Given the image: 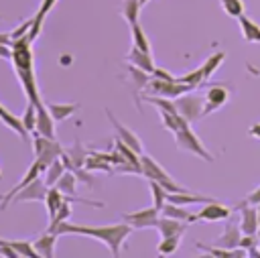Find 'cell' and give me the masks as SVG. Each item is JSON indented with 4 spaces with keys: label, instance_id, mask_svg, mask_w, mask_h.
Segmentation results:
<instances>
[{
    "label": "cell",
    "instance_id": "obj_44",
    "mask_svg": "<svg viewBox=\"0 0 260 258\" xmlns=\"http://www.w3.org/2000/svg\"><path fill=\"white\" fill-rule=\"evenodd\" d=\"M4 110H6V108H4V106H2V104H0V114H2V112H4Z\"/></svg>",
    "mask_w": 260,
    "mask_h": 258
},
{
    "label": "cell",
    "instance_id": "obj_47",
    "mask_svg": "<svg viewBox=\"0 0 260 258\" xmlns=\"http://www.w3.org/2000/svg\"><path fill=\"white\" fill-rule=\"evenodd\" d=\"M0 179H2V173H0Z\"/></svg>",
    "mask_w": 260,
    "mask_h": 258
},
{
    "label": "cell",
    "instance_id": "obj_7",
    "mask_svg": "<svg viewBox=\"0 0 260 258\" xmlns=\"http://www.w3.org/2000/svg\"><path fill=\"white\" fill-rule=\"evenodd\" d=\"M158 217H160V209H156L154 205L146 207V209H140V211H134V213H122V221L130 223L134 230L156 228Z\"/></svg>",
    "mask_w": 260,
    "mask_h": 258
},
{
    "label": "cell",
    "instance_id": "obj_19",
    "mask_svg": "<svg viewBox=\"0 0 260 258\" xmlns=\"http://www.w3.org/2000/svg\"><path fill=\"white\" fill-rule=\"evenodd\" d=\"M55 2H57V0H43V2H41V8H39V10H37V14L32 16V26H30V28H28V33H26L30 41H35V39H37V35L41 33L43 20H45V16L51 12V8L55 6Z\"/></svg>",
    "mask_w": 260,
    "mask_h": 258
},
{
    "label": "cell",
    "instance_id": "obj_15",
    "mask_svg": "<svg viewBox=\"0 0 260 258\" xmlns=\"http://www.w3.org/2000/svg\"><path fill=\"white\" fill-rule=\"evenodd\" d=\"M35 132H39L43 136H49V138H55V118L51 116L45 102L41 106H37V128H35Z\"/></svg>",
    "mask_w": 260,
    "mask_h": 258
},
{
    "label": "cell",
    "instance_id": "obj_12",
    "mask_svg": "<svg viewBox=\"0 0 260 258\" xmlns=\"http://www.w3.org/2000/svg\"><path fill=\"white\" fill-rule=\"evenodd\" d=\"M230 98V91L225 89V85H211L205 93V106H203V116L219 110Z\"/></svg>",
    "mask_w": 260,
    "mask_h": 258
},
{
    "label": "cell",
    "instance_id": "obj_46",
    "mask_svg": "<svg viewBox=\"0 0 260 258\" xmlns=\"http://www.w3.org/2000/svg\"><path fill=\"white\" fill-rule=\"evenodd\" d=\"M258 238H260V232H258Z\"/></svg>",
    "mask_w": 260,
    "mask_h": 258
},
{
    "label": "cell",
    "instance_id": "obj_24",
    "mask_svg": "<svg viewBox=\"0 0 260 258\" xmlns=\"http://www.w3.org/2000/svg\"><path fill=\"white\" fill-rule=\"evenodd\" d=\"M65 171H67V167H65V163L61 160V156L55 158V160L45 169V183H47L49 187L57 185V181L61 179V175H63Z\"/></svg>",
    "mask_w": 260,
    "mask_h": 258
},
{
    "label": "cell",
    "instance_id": "obj_28",
    "mask_svg": "<svg viewBox=\"0 0 260 258\" xmlns=\"http://www.w3.org/2000/svg\"><path fill=\"white\" fill-rule=\"evenodd\" d=\"M179 244H181V236H165V238H160V242L156 246V252L160 256H171V254H175Z\"/></svg>",
    "mask_w": 260,
    "mask_h": 258
},
{
    "label": "cell",
    "instance_id": "obj_26",
    "mask_svg": "<svg viewBox=\"0 0 260 258\" xmlns=\"http://www.w3.org/2000/svg\"><path fill=\"white\" fill-rule=\"evenodd\" d=\"M140 0H124L122 2V8H120V14L124 16V20L128 24H136L138 22V14H140Z\"/></svg>",
    "mask_w": 260,
    "mask_h": 258
},
{
    "label": "cell",
    "instance_id": "obj_38",
    "mask_svg": "<svg viewBox=\"0 0 260 258\" xmlns=\"http://www.w3.org/2000/svg\"><path fill=\"white\" fill-rule=\"evenodd\" d=\"M32 26V18H28V20H24L18 28H14V30H10V35H12V41H16V39H20V37H24L26 33H28V28Z\"/></svg>",
    "mask_w": 260,
    "mask_h": 258
},
{
    "label": "cell",
    "instance_id": "obj_16",
    "mask_svg": "<svg viewBox=\"0 0 260 258\" xmlns=\"http://www.w3.org/2000/svg\"><path fill=\"white\" fill-rule=\"evenodd\" d=\"M187 225H189V221L175 219V217H169V215H160L158 223H156V230L160 232V238H165V236H181L187 230Z\"/></svg>",
    "mask_w": 260,
    "mask_h": 258
},
{
    "label": "cell",
    "instance_id": "obj_20",
    "mask_svg": "<svg viewBox=\"0 0 260 258\" xmlns=\"http://www.w3.org/2000/svg\"><path fill=\"white\" fill-rule=\"evenodd\" d=\"M47 108H49L51 116L55 118V122L67 120V118H71V116H73V114L79 110V106H77L75 102H71V104H57V102H47Z\"/></svg>",
    "mask_w": 260,
    "mask_h": 258
},
{
    "label": "cell",
    "instance_id": "obj_10",
    "mask_svg": "<svg viewBox=\"0 0 260 258\" xmlns=\"http://www.w3.org/2000/svg\"><path fill=\"white\" fill-rule=\"evenodd\" d=\"M106 116L110 118V122H112V126H114V130H116V138H120V140H122L124 144H128L132 150H136L138 154H142L144 148H142V142H140V138L136 136V132H132L130 128H126L124 124H120L118 118H114V114H112L110 110H106Z\"/></svg>",
    "mask_w": 260,
    "mask_h": 258
},
{
    "label": "cell",
    "instance_id": "obj_41",
    "mask_svg": "<svg viewBox=\"0 0 260 258\" xmlns=\"http://www.w3.org/2000/svg\"><path fill=\"white\" fill-rule=\"evenodd\" d=\"M0 59H12V45L0 43Z\"/></svg>",
    "mask_w": 260,
    "mask_h": 258
},
{
    "label": "cell",
    "instance_id": "obj_3",
    "mask_svg": "<svg viewBox=\"0 0 260 258\" xmlns=\"http://www.w3.org/2000/svg\"><path fill=\"white\" fill-rule=\"evenodd\" d=\"M32 150H35V158L47 169L55 158H59L63 154L65 148L55 138H49V136H43V134L35 132V136H32Z\"/></svg>",
    "mask_w": 260,
    "mask_h": 258
},
{
    "label": "cell",
    "instance_id": "obj_31",
    "mask_svg": "<svg viewBox=\"0 0 260 258\" xmlns=\"http://www.w3.org/2000/svg\"><path fill=\"white\" fill-rule=\"evenodd\" d=\"M150 193H152V205L156 209H162V205L167 203V197H169V191L154 179H150Z\"/></svg>",
    "mask_w": 260,
    "mask_h": 258
},
{
    "label": "cell",
    "instance_id": "obj_9",
    "mask_svg": "<svg viewBox=\"0 0 260 258\" xmlns=\"http://www.w3.org/2000/svg\"><path fill=\"white\" fill-rule=\"evenodd\" d=\"M43 171H45V167H43V165H41V163L35 158V160H32V165L26 169V173H24L22 181H20L18 185H14V187H12V189H10L6 195H2V197H0V201H2V203H0V209H6V207H8V203L12 201V197H14V195H16V193H18L22 187H26V185H28V183H32L37 177H41V173H43Z\"/></svg>",
    "mask_w": 260,
    "mask_h": 258
},
{
    "label": "cell",
    "instance_id": "obj_17",
    "mask_svg": "<svg viewBox=\"0 0 260 258\" xmlns=\"http://www.w3.org/2000/svg\"><path fill=\"white\" fill-rule=\"evenodd\" d=\"M126 61H130V65H136V67H140L142 71H146V73H150V75H152V71H154L152 55L146 53V51H142V49H138L136 45L130 47V51H128V55H126Z\"/></svg>",
    "mask_w": 260,
    "mask_h": 258
},
{
    "label": "cell",
    "instance_id": "obj_4",
    "mask_svg": "<svg viewBox=\"0 0 260 258\" xmlns=\"http://www.w3.org/2000/svg\"><path fill=\"white\" fill-rule=\"evenodd\" d=\"M175 142H177V146H179L181 150L193 152V154H197L199 158H203V160H207V163H213V156L207 152V148L201 144V140L197 138V134L189 128V124H185L183 128H179V130L175 132Z\"/></svg>",
    "mask_w": 260,
    "mask_h": 258
},
{
    "label": "cell",
    "instance_id": "obj_42",
    "mask_svg": "<svg viewBox=\"0 0 260 258\" xmlns=\"http://www.w3.org/2000/svg\"><path fill=\"white\" fill-rule=\"evenodd\" d=\"M0 43L2 45H12V35L10 33H0Z\"/></svg>",
    "mask_w": 260,
    "mask_h": 258
},
{
    "label": "cell",
    "instance_id": "obj_32",
    "mask_svg": "<svg viewBox=\"0 0 260 258\" xmlns=\"http://www.w3.org/2000/svg\"><path fill=\"white\" fill-rule=\"evenodd\" d=\"M10 246L18 252L20 258H37V250H35V244H30L28 240H8Z\"/></svg>",
    "mask_w": 260,
    "mask_h": 258
},
{
    "label": "cell",
    "instance_id": "obj_5",
    "mask_svg": "<svg viewBox=\"0 0 260 258\" xmlns=\"http://www.w3.org/2000/svg\"><path fill=\"white\" fill-rule=\"evenodd\" d=\"M146 89H148L152 95H162V98H171V100H175V98H179V95L191 91L193 87L187 85V83H183V81H179V79H175V81H167V79L150 77ZM146 89H144V91H146Z\"/></svg>",
    "mask_w": 260,
    "mask_h": 258
},
{
    "label": "cell",
    "instance_id": "obj_43",
    "mask_svg": "<svg viewBox=\"0 0 260 258\" xmlns=\"http://www.w3.org/2000/svg\"><path fill=\"white\" fill-rule=\"evenodd\" d=\"M252 136H256V138H260V124H254V126H250V130H248Z\"/></svg>",
    "mask_w": 260,
    "mask_h": 258
},
{
    "label": "cell",
    "instance_id": "obj_34",
    "mask_svg": "<svg viewBox=\"0 0 260 258\" xmlns=\"http://www.w3.org/2000/svg\"><path fill=\"white\" fill-rule=\"evenodd\" d=\"M20 118H22L24 128H26L28 132H35V128H37V106H35L32 102H28V106L24 108V114H22Z\"/></svg>",
    "mask_w": 260,
    "mask_h": 258
},
{
    "label": "cell",
    "instance_id": "obj_22",
    "mask_svg": "<svg viewBox=\"0 0 260 258\" xmlns=\"http://www.w3.org/2000/svg\"><path fill=\"white\" fill-rule=\"evenodd\" d=\"M63 199H65V195L53 185V187H49V191H47V197H45V205H47V213H49V221L57 215V211H59V207L63 205Z\"/></svg>",
    "mask_w": 260,
    "mask_h": 258
},
{
    "label": "cell",
    "instance_id": "obj_37",
    "mask_svg": "<svg viewBox=\"0 0 260 258\" xmlns=\"http://www.w3.org/2000/svg\"><path fill=\"white\" fill-rule=\"evenodd\" d=\"M69 171H73V173H75V177H77L81 183H85L87 187H93V185H95V179L85 171V167H71Z\"/></svg>",
    "mask_w": 260,
    "mask_h": 258
},
{
    "label": "cell",
    "instance_id": "obj_35",
    "mask_svg": "<svg viewBox=\"0 0 260 258\" xmlns=\"http://www.w3.org/2000/svg\"><path fill=\"white\" fill-rule=\"evenodd\" d=\"M219 2H221L223 10L234 18H240L244 14V2L242 0H219Z\"/></svg>",
    "mask_w": 260,
    "mask_h": 258
},
{
    "label": "cell",
    "instance_id": "obj_33",
    "mask_svg": "<svg viewBox=\"0 0 260 258\" xmlns=\"http://www.w3.org/2000/svg\"><path fill=\"white\" fill-rule=\"evenodd\" d=\"M69 215H71V201L65 197V199H63V205H61V207H59V211H57V215L49 221V232H53L59 223L67 221V219H69Z\"/></svg>",
    "mask_w": 260,
    "mask_h": 258
},
{
    "label": "cell",
    "instance_id": "obj_29",
    "mask_svg": "<svg viewBox=\"0 0 260 258\" xmlns=\"http://www.w3.org/2000/svg\"><path fill=\"white\" fill-rule=\"evenodd\" d=\"M130 33H132V45H136L138 49L150 53V43H148V37L146 33L142 30V26L136 22V24H130Z\"/></svg>",
    "mask_w": 260,
    "mask_h": 258
},
{
    "label": "cell",
    "instance_id": "obj_18",
    "mask_svg": "<svg viewBox=\"0 0 260 258\" xmlns=\"http://www.w3.org/2000/svg\"><path fill=\"white\" fill-rule=\"evenodd\" d=\"M57 236H59V234L49 232V230H47L43 236H39V238L32 242L37 254L43 256V258H53V256H55V242H57Z\"/></svg>",
    "mask_w": 260,
    "mask_h": 258
},
{
    "label": "cell",
    "instance_id": "obj_23",
    "mask_svg": "<svg viewBox=\"0 0 260 258\" xmlns=\"http://www.w3.org/2000/svg\"><path fill=\"white\" fill-rule=\"evenodd\" d=\"M238 20H240V28H242L244 39H246L248 43H260V26H258L252 18H248V16H244V14H242Z\"/></svg>",
    "mask_w": 260,
    "mask_h": 258
},
{
    "label": "cell",
    "instance_id": "obj_2",
    "mask_svg": "<svg viewBox=\"0 0 260 258\" xmlns=\"http://www.w3.org/2000/svg\"><path fill=\"white\" fill-rule=\"evenodd\" d=\"M140 167H142V175L144 177H148V181L150 179H154V181H158L169 193H185V191H189V189H185V187H181L179 183H175L169 175H167V171L154 160V158H150L148 154H140Z\"/></svg>",
    "mask_w": 260,
    "mask_h": 258
},
{
    "label": "cell",
    "instance_id": "obj_36",
    "mask_svg": "<svg viewBox=\"0 0 260 258\" xmlns=\"http://www.w3.org/2000/svg\"><path fill=\"white\" fill-rule=\"evenodd\" d=\"M177 79L183 81V83H187V85H191L193 89L205 81V77H203V69H201V67L195 69V71H191V73H187V75H183V77H177Z\"/></svg>",
    "mask_w": 260,
    "mask_h": 258
},
{
    "label": "cell",
    "instance_id": "obj_14",
    "mask_svg": "<svg viewBox=\"0 0 260 258\" xmlns=\"http://www.w3.org/2000/svg\"><path fill=\"white\" fill-rule=\"evenodd\" d=\"M232 215V209L223 203L217 201H209L201 207V211L197 213V219L201 221H219V219H228Z\"/></svg>",
    "mask_w": 260,
    "mask_h": 258
},
{
    "label": "cell",
    "instance_id": "obj_30",
    "mask_svg": "<svg viewBox=\"0 0 260 258\" xmlns=\"http://www.w3.org/2000/svg\"><path fill=\"white\" fill-rule=\"evenodd\" d=\"M223 59H225V53H221V51H219V53H213V55H209V57H207V61L201 65L205 81H207V79H209V77L215 73V69H217L221 63H223Z\"/></svg>",
    "mask_w": 260,
    "mask_h": 258
},
{
    "label": "cell",
    "instance_id": "obj_1",
    "mask_svg": "<svg viewBox=\"0 0 260 258\" xmlns=\"http://www.w3.org/2000/svg\"><path fill=\"white\" fill-rule=\"evenodd\" d=\"M55 234H77V236H89V238H95V240H102L110 254L112 256H120V250H122V244L126 242V238L130 236L132 232V225L122 221V223H112V225H77V223H71L69 219L59 223L55 230Z\"/></svg>",
    "mask_w": 260,
    "mask_h": 258
},
{
    "label": "cell",
    "instance_id": "obj_45",
    "mask_svg": "<svg viewBox=\"0 0 260 258\" xmlns=\"http://www.w3.org/2000/svg\"><path fill=\"white\" fill-rule=\"evenodd\" d=\"M258 205H260V203H258ZM258 219H260V207H258Z\"/></svg>",
    "mask_w": 260,
    "mask_h": 258
},
{
    "label": "cell",
    "instance_id": "obj_6",
    "mask_svg": "<svg viewBox=\"0 0 260 258\" xmlns=\"http://www.w3.org/2000/svg\"><path fill=\"white\" fill-rule=\"evenodd\" d=\"M175 106L179 110V114L189 120V122H195L203 116V106H205V98L201 95H195V93H183L179 98H175Z\"/></svg>",
    "mask_w": 260,
    "mask_h": 258
},
{
    "label": "cell",
    "instance_id": "obj_40",
    "mask_svg": "<svg viewBox=\"0 0 260 258\" xmlns=\"http://www.w3.org/2000/svg\"><path fill=\"white\" fill-rule=\"evenodd\" d=\"M246 203H250V205H258V203H260V187L254 189V191L246 197Z\"/></svg>",
    "mask_w": 260,
    "mask_h": 258
},
{
    "label": "cell",
    "instance_id": "obj_25",
    "mask_svg": "<svg viewBox=\"0 0 260 258\" xmlns=\"http://www.w3.org/2000/svg\"><path fill=\"white\" fill-rule=\"evenodd\" d=\"M55 187H57L63 195H75V193H77V177H75V173L67 169V171L61 175V179L57 181Z\"/></svg>",
    "mask_w": 260,
    "mask_h": 258
},
{
    "label": "cell",
    "instance_id": "obj_11",
    "mask_svg": "<svg viewBox=\"0 0 260 258\" xmlns=\"http://www.w3.org/2000/svg\"><path fill=\"white\" fill-rule=\"evenodd\" d=\"M242 228H240V221H236L234 217L230 219L228 217V223H225V230H223V236L215 242V246L219 248H228V250H234V248H240V240H242Z\"/></svg>",
    "mask_w": 260,
    "mask_h": 258
},
{
    "label": "cell",
    "instance_id": "obj_13",
    "mask_svg": "<svg viewBox=\"0 0 260 258\" xmlns=\"http://www.w3.org/2000/svg\"><path fill=\"white\" fill-rule=\"evenodd\" d=\"M242 217H240V228H242V234H248V236H258L260 232V219H258V209H254L250 203H242Z\"/></svg>",
    "mask_w": 260,
    "mask_h": 258
},
{
    "label": "cell",
    "instance_id": "obj_27",
    "mask_svg": "<svg viewBox=\"0 0 260 258\" xmlns=\"http://www.w3.org/2000/svg\"><path fill=\"white\" fill-rule=\"evenodd\" d=\"M197 248H201L203 252H207L209 256H215V258H240V256H246V252H240V250H228V248H219V246H205V244H197Z\"/></svg>",
    "mask_w": 260,
    "mask_h": 258
},
{
    "label": "cell",
    "instance_id": "obj_8",
    "mask_svg": "<svg viewBox=\"0 0 260 258\" xmlns=\"http://www.w3.org/2000/svg\"><path fill=\"white\" fill-rule=\"evenodd\" d=\"M47 191H49V185L45 183V179L37 177L32 183H28L26 187H22L14 197L12 201L16 203H28V201H45L47 197Z\"/></svg>",
    "mask_w": 260,
    "mask_h": 258
},
{
    "label": "cell",
    "instance_id": "obj_21",
    "mask_svg": "<svg viewBox=\"0 0 260 258\" xmlns=\"http://www.w3.org/2000/svg\"><path fill=\"white\" fill-rule=\"evenodd\" d=\"M160 215H169V217L183 219V221H189V223L199 221V219H197V213H189V211H185V209H183L179 203H173V201H167V203L162 205Z\"/></svg>",
    "mask_w": 260,
    "mask_h": 258
},
{
    "label": "cell",
    "instance_id": "obj_39",
    "mask_svg": "<svg viewBox=\"0 0 260 258\" xmlns=\"http://www.w3.org/2000/svg\"><path fill=\"white\" fill-rule=\"evenodd\" d=\"M152 77H158V79H167V81H175L177 77H173L171 73H167L165 69H160V67H154V71H152Z\"/></svg>",
    "mask_w": 260,
    "mask_h": 258
}]
</instances>
